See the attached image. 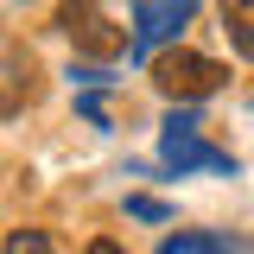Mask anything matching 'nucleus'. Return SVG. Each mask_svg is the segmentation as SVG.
<instances>
[{"instance_id": "1", "label": "nucleus", "mask_w": 254, "mask_h": 254, "mask_svg": "<svg viewBox=\"0 0 254 254\" xmlns=\"http://www.w3.org/2000/svg\"><path fill=\"white\" fill-rule=\"evenodd\" d=\"M153 83H159L165 102L190 108V102L216 95L222 83H229V70H222L216 58H203V51H159V58H153Z\"/></svg>"}, {"instance_id": "2", "label": "nucleus", "mask_w": 254, "mask_h": 254, "mask_svg": "<svg viewBox=\"0 0 254 254\" xmlns=\"http://www.w3.org/2000/svg\"><path fill=\"white\" fill-rule=\"evenodd\" d=\"M58 26H64V38H70L83 58H95V64H115L127 51V26H115L95 0H70V6L58 13Z\"/></svg>"}, {"instance_id": "3", "label": "nucleus", "mask_w": 254, "mask_h": 254, "mask_svg": "<svg viewBox=\"0 0 254 254\" xmlns=\"http://www.w3.org/2000/svg\"><path fill=\"white\" fill-rule=\"evenodd\" d=\"M159 159L185 178V172H235V159L216 153V146H203V133H197V121H190L185 108L165 121V133H159Z\"/></svg>"}, {"instance_id": "4", "label": "nucleus", "mask_w": 254, "mask_h": 254, "mask_svg": "<svg viewBox=\"0 0 254 254\" xmlns=\"http://www.w3.org/2000/svg\"><path fill=\"white\" fill-rule=\"evenodd\" d=\"M190 13H197V0H140L133 6V51H153L159 38H172Z\"/></svg>"}, {"instance_id": "5", "label": "nucleus", "mask_w": 254, "mask_h": 254, "mask_svg": "<svg viewBox=\"0 0 254 254\" xmlns=\"http://www.w3.org/2000/svg\"><path fill=\"white\" fill-rule=\"evenodd\" d=\"M159 254H242L235 235H172Z\"/></svg>"}, {"instance_id": "6", "label": "nucleus", "mask_w": 254, "mask_h": 254, "mask_svg": "<svg viewBox=\"0 0 254 254\" xmlns=\"http://www.w3.org/2000/svg\"><path fill=\"white\" fill-rule=\"evenodd\" d=\"M229 38H235L242 58H254V0H235V13H229Z\"/></svg>"}, {"instance_id": "7", "label": "nucleus", "mask_w": 254, "mask_h": 254, "mask_svg": "<svg viewBox=\"0 0 254 254\" xmlns=\"http://www.w3.org/2000/svg\"><path fill=\"white\" fill-rule=\"evenodd\" d=\"M6 254H58V242H51L45 229H13V235H6Z\"/></svg>"}, {"instance_id": "8", "label": "nucleus", "mask_w": 254, "mask_h": 254, "mask_svg": "<svg viewBox=\"0 0 254 254\" xmlns=\"http://www.w3.org/2000/svg\"><path fill=\"white\" fill-rule=\"evenodd\" d=\"M127 216H140V222H165V203H159V197H127Z\"/></svg>"}, {"instance_id": "9", "label": "nucleus", "mask_w": 254, "mask_h": 254, "mask_svg": "<svg viewBox=\"0 0 254 254\" xmlns=\"http://www.w3.org/2000/svg\"><path fill=\"white\" fill-rule=\"evenodd\" d=\"M76 108H83V115H89L95 127H108V102H102V95H83V102H76Z\"/></svg>"}, {"instance_id": "10", "label": "nucleus", "mask_w": 254, "mask_h": 254, "mask_svg": "<svg viewBox=\"0 0 254 254\" xmlns=\"http://www.w3.org/2000/svg\"><path fill=\"white\" fill-rule=\"evenodd\" d=\"M83 254H127V248H121V242H108V235H102V242H89Z\"/></svg>"}]
</instances>
